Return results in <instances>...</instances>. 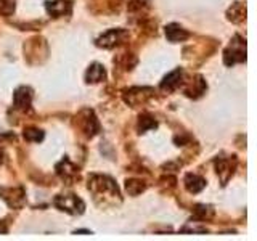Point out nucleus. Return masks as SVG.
<instances>
[{
	"mask_svg": "<svg viewBox=\"0 0 257 241\" xmlns=\"http://www.w3.org/2000/svg\"><path fill=\"white\" fill-rule=\"evenodd\" d=\"M55 206L60 207L61 211H66L69 214H82L84 212V203L82 199H79L74 195H66V196H56L55 198Z\"/></svg>",
	"mask_w": 257,
	"mask_h": 241,
	"instance_id": "f257e3e1",
	"label": "nucleus"
},
{
	"mask_svg": "<svg viewBox=\"0 0 257 241\" xmlns=\"http://www.w3.org/2000/svg\"><path fill=\"white\" fill-rule=\"evenodd\" d=\"M124 37H125V32L122 29H111L106 32V34H103L96 44L104 48H111V47L117 45L119 42H122Z\"/></svg>",
	"mask_w": 257,
	"mask_h": 241,
	"instance_id": "f03ea898",
	"label": "nucleus"
},
{
	"mask_svg": "<svg viewBox=\"0 0 257 241\" xmlns=\"http://www.w3.org/2000/svg\"><path fill=\"white\" fill-rule=\"evenodd\" d=\"M246 60V45L241 44L239 48L235 47V42H231L230 48L225 52V63L228 64H235L236 61H244Z\"/></svg>",
	"mask_w": 257,
	"mask_h": 241,
	"instance_id": "7ed1b4c3",
	"label": "nucleus"
},
{
	"mask_svg": "<svg viewBox=\"0 0 257 241\" xmlns=\"http://www.w3.org/2000/svg\"><path fill=\"white\" fill-rule=\"evenodd\" d=\"M47 10L52 16L58 18V16H64V13L71 12V4L68 2V0H55V2L47 4Z\"/></svg>",
	"mask_w": 257,
	"mask_h": 241,
	"instance_id": "20e7f679",
	"label": "nucleus"
},
{
	"mask_svg": "<svg viewBox=\"0 0 257 241\" xmlns=\"http://www.w3.org/2000/svg\"><path fill=\"white\" fill-rule=\"evenodd\" d=\"M182 76H183V71L182 69H175L172 71L171 74H167L163 80V84H161V87L164 88V90H174V88H177L180 84H182Z\"/></svg>",
	"mask_w": 257,
	"mask_h": 241,
	"instance_id": "39448f33",
	"label": "nucleus"
},
{
	"mask_svg": "<svg viewBox=\"0 0 257 241\" xmlns=\"http://www.w3.org/2000/svg\"><path fill=\"white\" fill-rule=\"evenodd\" d=\"M166 36L171 42H180V40H185L190 34L183 28H180L179 24H169L166 28Z\"/></svg>",
	"mask_w": 257,
	"mask_h": 241,
	"instance_id": "423d86ee",
	"label": "nucleus"
},
{
	"mask_svg": "<svg viewBox=\"0 0 257 241\" xmlns=\"http://www.w3.org/2000/svg\"><path fill=\"white\" fill-rule=\"evenodd\" d=\"M185 187H187V190L190 193H199L206 187V180L195 175V174H188L187 177H185Z\"/></svg>",
	"mask_w": 257,
	"mask_h": 241,
	"instance_id": "0eeeda50",
	"label": "nucleus"
},
{
	"mask_svg": "<svg viewBox=\"0 0 257 241\" xmlns=\"http://www.w3.org/2000/svg\"><path fill=\"white\" fill-rule=\"evenodd\" d=\"M31 98H32V93H31V88L28 87H21L15 92V104L18 108H29Z\"/></svg>",
	"mask_w": 257,
	"mask_h": 241,
	"instance_id": "6e6552de",
	"label": "nucleus"
},
{
	"mask_svg": "<svg viewBox=\"0 0 257 241\" xmlns=\"http://www.w3.org/2000/svg\"><path fill=\"white\" fill-rule=\"evenodd\" d=\"M104 76H106L104 68L101 66V64L95 63L87 71V82H100V80L104 79Z\"/></svg>",
	"mask_w": 257,
	"mask_h": 241,
	"instance_id": "1a4fd4ad",
	"label": "nucleus"
},
{
	"mask_svg": "<svg viewBox=\"0 0 257 241\" xmlns=\"http://www.w3.org/2000/svg\"><path fill=\"white\" fill-rule=\"evenodd\" d=\"M24 139L29 140V142H40L44 139V134L39 131V129H26L24 131Z\"/></svg>",
	"mask_w": 257,
	"mask_h": 241,
	"instance_id": "9d476101",
	"label": "nucleus"
},
{
	"mask_svg": "<svg viewBox=\"0 0 257 241\" xmlns=\"http://www.w3.org/2000/svg\"><path fill=\"white\" fill-rule=\"evenodd\" d=\"M142 183L143 182H139V180H127L125 188H127L128 193H131V195H137V193H142L145 190V187Z\"/></svg>",
	"mask_w": 257,
	"mask_h": 241,
	"instance_id": "9b49d317",
	"label": "nucleus"
},
{
	"mask_svg": "<svg viewBox=\"0 0 257 241\" xmlns=\"http://www.w3.org/2000/svg\"><path fill=\"white\" fill-rule=\"evenodd\" d=\"M153 127H156V120L150 117V116H142L140 117V132H145V131H148V129H153Z\"/></svg>",
	"mask_w": 257,
	"mask_h": 241,
	"instance_id": "f8f14e48",
	"label": "nucleus"
},
{
	"mask_svg": "<svg viewBox=\"0 0 257 241\" xmlns=\"http://www.w3.org/2000/svg\"><path fill=\"white\" fill-rule=\"evenodd\" d=\"M15 10V0H0V13L10 15Z\"/></svg>",
	"mask_w": 257,
	"mask_h": 241,
	"instance_id": "ddd939ff",
	"label": "nucleus"
},
{
	"mask_svg": "<svg viewBox=\"0 0 257 241\" xmlns=\"http://www.w3.org/2000/svg\"><path fill=\"white\" fill-rule=\"evenodd\" d=\"M0 163H2V155H0Z\"/></svg>",
	"mask_w": 257,
	"mask_h": 241,
	"instance_id": "4468645a",
	"label": "nucleus"
}]
</instances>
